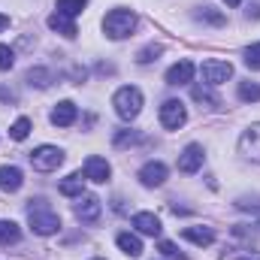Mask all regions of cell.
I'll use <instances>...</instances> for the list:
<instances>
[{
	"mask_svg": "<svg viewBox=\"0 0 260 260\" xmlns=\"http://www.w3.org/2000/svg\"><path fill=\"white\" fill-rule=\"evenodd\" d=\"M27 224L40 236H52V233L61 230V218H58V212L46 200H30V206H27Z\"/></svg>",
	"mask_w": 260,
	"mask_h": 260,
	"instance_id": "1",
	"label": "cell"
},
{
	"mask_svg": "<svg viewBox=\"0 0 260 260\" xmlns=\"http://www.w3.org/2000/svg\"><path fill=\"white\" fill-rule=\"evenodd\" d=\"M103 30L109 40H124L136 30V12L133 9H112L103 18Z\"/></svg>",
	"mask_w": 260,
	"mask_h": 260,
	"instance_id": "2",
	"label": "cell"
},
{
	"mask_svg": "<svg viewBox=\"0 0 260 260\" xmlns=\"http://www.w3.org/2000/svg\"><path fill=\"white\" fill-rule=\"evenodd\" d=\"M112 106H115L118 118L133 121V118L142 112V91H139V88H133V85L118 88V91H115V97H112Z\"/></svg>",
	"mask_w": 260,
	"mask_h": 260,
	"instance_id": "3",
	"label": "cell"
},
{
	"mask_svg": "<svg viewBox=\"0 0 260 260\" xmlns=\"http://www.w3.org/2000/svg\"><path fill=\"white\" fill-rule=\"evenodd\" d=\"M27 157H30V164H34L37 173H55V170L64 164V151H61L58 145H40V148H34Z\"/></svg>",
	"mask_w": 260,
	"mask_h": 260,
	"instance_id": "4",
	"label": "cell"
},
{
	"mask_svg": "<svg viewBox=\"0 0 260 260\" xmlns=\"http://www.w3.org/2000/svg\"><path fill=\"white\" fill-rule=\"evenodd\" d=\"M185 121H188V109H185L182 100H167L160 106V124L167 130H179Z\"/></svg>",
	"mask_w": 260,
	"mask_h": 260,
	"instance_id": "5",
	"label": "cell"
},
{
	"mask_svg": "<svg viewBox=\"0 0 260 260\" xmlns=\"http://www.w3.org/2000/svg\"><path fill=\"white\" fill-rule=\"evenodd\" d=\"M200 73H203L206 85H224V82L233 76V64H230V61H215V58H209V61H203Z\"/></svg>",
	"mask_w": 260,
	"mask_h": 260,
	"instance_id": "6",
	"label": "cell"
},
{
	"mask_svg": "<svg viewBox=\"0 0 260 260\" xmlns=\"http://www.w3.org/2000/svg\"><path fill=\"white\" fill-rule=\"evenodd\" d=\"M239 154L248 157V160H254V164H260V124H251L239 136Z\"/></svg>",
	"mask_w": 260,
	"mask_h": 260,
	"instance_id": "7",
	"label": "cell"
},
{
	"mask_svg": "<svg viewBox=\"0 0 260 260\" xmlns=\"http://www.w3.org/2000/svg\"><path fill=\"white\" fill-rule=\"evenodd\" d=\"M100 215H103V203H100L97 197H79V203H76V218H79L82 224H97Z\"/></svg>",
	"mask_w": 260,
	"mask_h": 260,
	"instance_id": "8",
	"label": "cell"
},
{
	"mask_svg": "<svg viewBox=\"0 0 260 260\" xmlns=\"http://www.w3.org/2000/svg\"><path fill=\"white\" fill-rule=\"evenodd\" d=\"M203 160H206V151H203V145L191 142V145H185V151L179 154V170L191 176V173H197V170L203 167Z\"/></svg>",
	"mask_w": 260,
	"mask_h": 260,
	"instance_id": "9",
	"label": "cell"
},
{
	"mask_svg": "<svg viewBox=\"0 0 260 260\" xmlns=\"http://www.w3.org/2000/svg\"><path fill=\"white\" fill-rule=\"evenodd\" d=\"M109 176H112V167H109L103 157L91 154V157L85 160V179H91V182H97V185H106Z\"/></svg>",
	"mask_w": 260,
	"mask_h": 260,
	"instance_id": "10",
	"label": "cell"
},
{
	"mask_svg": "<svg viewBox=\"0 0 260 260\" xmlns=\"http://www.w3.org/2000/svg\"><path fill=\"white\" fill-rule=\"evenodd\" d=\"M139 182H142L145 188H160V185L167 182V167H164L160 160H148V164L139 170Z\"/></svg>",
	"mask_w": 260,
	"mask_h": 260,
	"instance_id": "11",
	"label": "cell"
},
{
	"mask_svg": "<svg viewBox=\"0 0 260 260\" xmlns=\"http://www.w3.org/2000/svg\"><path fill=\"white\" fill-rule=\"evenodd\" d=\"M197 67L191 61H179V64H173L167 70V85H188L191 79H194Z\"/></svg>",
	"mask_w": 260,
	"mask_h": 260,
	"instance_id": "12",
	"label": "cell"
},
{
	"mask_svg": "<svg viewBox=\"0 0 260 260\" xmlns=\"http://www.w3.org/2000/svg\"><path fill=\"white\" fill-rule=\"evenodd\" d=\"M76 118H79V109H76V103H70V100H61V103L52 109V124H55V127H70Z\"/></svg>",
	"mask_w": 260,
	"mask_h": 260,
	"instance_id": "13",
	"label": "cell"
},
{
	"mask_svg": "<svg viewBox=\"0 0 260 260\" xmlns=\"http://www.w3.org/2000/svg\"><path fill=\"white\" fill-rule=\"evenodd\" d=\"M133 227L139 230V233H145V236H160V218L157 215H151V212H136L133 215Z\"/></svg>",
	"mask_w": 260,
	"mask_h": 260,
	"instance_id": "14",
	"label": "cell"
},
{
	"mask_svg": "<svg viewBox=\"0 0 260 260\" xmlns=\"http://www.w3.org/2000/svg\"><path fill=\"white\" fill-rule=\"evenodd\" d=\"M21 185H24V176H21L18 167H0V191L15 194Z\"/></svg>",
	"mask_w": 260,
	"mask_h": 260,
	"instance_id": "15",
	"label": "cell"
},
{
	"mask_svg": "<svg viewBox=\"0 0 260 260\" xmlns=\"http://www.w3.org/2000/svg\"><path fill=\"white\" fill-rule=\"evenodd\" d=\"M182 236H185L188 242L200 245V248H206V245H212V242H215V230H212V227H185V230H182Z\"/></svg>",
	"mask_w": 260,
	"mask_h": 260,
	"instance_id": "16",
	"label": "cell"
},
{
	"mask_svg": "<svg viewBox=\"0 0 260 260\" xmlns=\"http://www.w3.org/2000/svg\"><path fill=\"white\" fill-rule=\"evenodd\" d=\"M49 27L52 30H58L61 37H67V40H73L79 30H76V24H73V18L70 15H64V12H52L49 15Z\"/></svg>",
	"mask_w": 260,
	"mask_h": 260,
	"instance_id": "17",
	"label": "cell"
},
{
	"mask_svg": "<svg viewBox=\"0 0 260 260\" xmlns=\"http://www.w3.org/2000/svg\"><path fill=\"white\" fill-rule=\"evenodd\" d=\"M58 191H61L64 197H82V191H85V176H82V173L67 176L64 182L58 185Z\"/></svg>",
	"mask_w": 260,
	"mask_h": 260,
	"instance_id": "18",
	"label": "cell"
},
{
	"mask_svg": "<svg viewBox=\"0 0 260 260\" xmlns=\"http://www.w3.org/2000/svg\"><path fill=\"white\" fill-rule=\"evenodd\" d=\"M52 82H55L52 70H46V67H30V70H27V85H34V88H49Z\"/></svg>",
	"mask_w": 260,
	"mask_h": 260,
	"instance_id": "19",
	"label": "cell"
},
{
	"mask_svg": "<svg viewBox=\"0 0 260 260\" xmlns=\"http://www.w3.org/2000/svg\"><path fill=\"white\" fill-rule=\"evenodd\" d=\"M118 248L127 254V257H139L142 254V242H139V236H133V233H118Z\"/></svg>",
	"mask_w": 260,
	"mask_h": 260,
	"instance_id": "20",
	"label": "cell"
},
{
	"mask_svg": "<svg viewBox=\"0 0 260 260\" xmlns=\"http://www.w3.org/2000/svg\"><path fill=\"white\" fill-rule=\"evenodd\" d=\"M191 97H194L197 103L209 106V109H218V106H221V100H218V97H215L206 85H194V88H191Z\"/></svg>",
	"mask_w": 260,
	"mask_h": 260,
	"instance_id": "21",
	"label": "cell"
},
{
	"mask_svg": "<svg viewBox=\"0 0 260 260\" xmlns=\"http://www.w3.org/2000/svg\"><path fill=\"white\" fill-rule=\"evenodd\" d=\"M21 239V230L15 221H0V245H15Z\"/></svg>",
	"mask_w": 260,
	"mask_h": 260,
	"instance_id": "22",
	"label": "cell"
},
{
	"mask_svg": "<svg viewBox=\"0 0 260 260\" xmlns=\"http://www.w3.org/2000/svg\"><path fill=\"white\" fill-rule=\"evenodd\" d=\"M197 21H206V24H215V27L227 24V18H224L218 9H212V6H200V9H197Z\"/></svg>",
	"mask_w": 260,
	"mask_h": 260,
	"instance_id": "23",
	"label": "cell"
},
{
	"mask_svg": "<svg viewBox=\"0 0 260 260\" xmlns=\"http://www.w3.org/2000/svg\"><path fill=\"white\" fill-rule=\"evenodd\" d=\"M239 100H242V103H257L260 100V85L257 82H242V85H239Z\"/></svg>",
	"mask_w": 260,
	"mask_h": 260,
	"instance_id": "24",
	"label": "cell"
},
{
	"mask_svg": "<svg viewBox=\"0 0 260 260\" xmlns=\"http://www.w3.org/2000/svg\"><path fill=\"white\" fill-rule=\"evenodd\" d=\"M164 52V46H157V43H148L145 49H139L136 52V64H151V61H157V55Z\"/></svg>",
	"mask_w": 260,
	"mask_h": 260,
	"instance_id": "25",
	"label": "cell"
},
{
	"mask_svg": "<svg viewBox=\"0 0 260 260\" xmlns=\"http://www.w3.org/2000/svg\"><path fill=\"white\" fill-rule=\"evenodd\" d=\"M88 6V0H58V12H64V15H79L82 9Z\"/></svg>",
	"mask_w": 260,
	"mask_h": 260,
	"instance_id": "26",
	"label": "cell"
},
{
	"mask_svg": "<svg viewBox=\"0 0 260 260\" xmlns=\"http://www.w3.org/2000/svg\"><path fill=\"white\" fill-rule=\"evenodd\" d=\"M157 251L167 260H185V251H179L176 242H170V239H160V242H157Z\"/></svg>",
	"mask_w": 260,
	"mask_h": 260,
	"instance_id": "27",
	"label": "cell"
},
{
	"mask_svg": "<svg viewBox=\"0 0 260 260\" xmlns=\"http://www.w3.org/2000/svg\"><path fill=\"white\" fill-rule=\"evenodd\" d=\"M27 133H30V118H18L12 127H9V136L15 139V142H21V139H27Z\"/></svg>",
	"mask_w": 260,
	"mask_h": 260,
	"instance_id": "28",
	"label": "cell"
},
{
	"mask_svg": "<svg viewBox=\"0 0 260 260\" xmlns=\"http://www.w3.org/2000/svg\"><path fill=\"white\" fill-rule=\"evenodd\" d=\"M139 139H142V136H139L136 130H118L112 142H115V148H124V145H133V142H139Z\"/></svg>",
	"mask_w": 260,
	"mask_h": 260,
	"instance_id": "29",
	"label": "cell"
},
{
	"mask_svg": "<svg viewBox=\"0 0 260 260\" xmlns=\"http://www.w3.org/2000/svg\"><path fill=\"white\" fill-rule=\"evenodd\" d=\"M12 64H15V52L0 43V70H12Z\"/></svg>",
	"mask_w": 260,
	"mask_h": 260,
	"instance_id": "30",
	"label": "cell"
},
{
	"mask_svg": "<svg viewBox=\"0 0 260 260\" xmlns=\"http://www.w3.org/2000/svg\"><path fill=\"white\" fill-rule=\"evenodd\" d=\"M245 64L251 70H260V43H254L251 49H245Z\"/></svg>",
	"mask_w": 260,
	"mask_h": 260,
	"instance_id": "31",
	"label": "cell"
},
{
	"mask_svg": "<svg viewBox=\"0 0 260 260\" xmlns=\"http://www.w3.org/2000/svg\"><path fill=\"white\" fill-rule=\"evenodd\" d=\"M0 100H3V103H15V94H12L9 88H0Z\"/></svg>",
	"mask_w": 260,
	"mask_h": 260,
	"instance_id": "32",
	"label": "cell"
},
{
	"mask_svg": "<svg viewBox=\"0 0 260 260\" xmlns=\"http://www.w3.org/2000/svg\"><path fill=\"white\" fill-rule=\"evenodd\" d=\"M236 260H260V251H242L236 254Z\"/></svg>",
	"mask_w": 260,
	"mask_h": 260,
	"instance_id": "33",
	"label": "cell"
},
{
	"mask_svg": "<svg viewBox=\"0 0 260 260\" xmlns=\"http://www.w3.org/2000/svg\"><path fill=\"white\" fill-rule=\"evenodd\" d=\"M6 27H9V15H3V12H0V30H6Z\"/></svg>",
	"mask_w": 260,
	"mask_h": 260,
	"instance_id": "34",
	"label": "cell"
},
{
	"mask_svg": "<svg viewBox=\"0 0 260 260\" xmlns=\"http://www.w3.org/2000/svg\"><path fill=\"white\" fill-rule=\"evenodd\" d=\"M242 0H224V6H239Z\"/></svg>",
	"mask_w": 260,
	"mask_h": 260,
	"instance_id": "35",
	"label": "cell"
}]
</instances>
